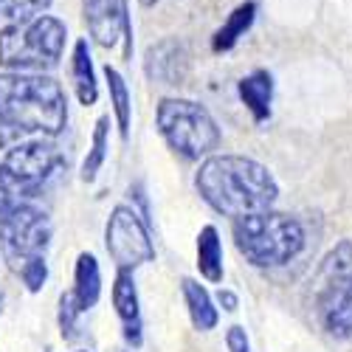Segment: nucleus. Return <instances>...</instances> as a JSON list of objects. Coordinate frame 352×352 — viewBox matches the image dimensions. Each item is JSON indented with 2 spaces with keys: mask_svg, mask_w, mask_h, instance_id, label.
Listing matches in <instances>:
<instances>
[{
  "mask_svg": "<svg viewBox=\"0 0 352 352\" xmlns=\"http://www.w3.org/2000/svg\"><path fill=\"white\" fill-rule=\"evenodd\" d=\"M195 186L209 206L226 217L271 212L279 186L268 166L243 155H212L200 164Z\"/></svg>",
  "mask_w": 352,
  "mask_h": 352,
  "instance_id": "nucleus-1",
  "label": "nucleus"
},
{
  "mask_svg": "<svg viewBox=\"0 0 352 352\" xmlns=\"http://www.w3.org/2000/svg\"><path fill=\"white\" fill-rule=\"evenodd\" d=\"M0 116L25 135H60L68 122V102L51 76L0 74Z\"/></svg>",
  "mask_w": 352,
  "mask_h": 352,
  "instance_id": "nucleus-2",
  "label": "nucleus"
},
{
  "mask_svg": "<svg viewBox=\"0 0 352 352\" xmlns=\"http://www.w3.org/2000/svg\"><path fill=\"white\" fill-rule=\"evenodd\" d=\"M234 245L254 268H279L305 248V228L282 212H259L234 220Z\"/></svg>",
  "mask_w": 352,
  "mask_h": 352,
  "instance_id": "nucleus-3",
  "label": "nucleus"
},
{
  "mask_svg": "<svg viewBox=\"0 0 352 352\" xmlns=\"http://www.w3.org/2000/svg\"><path fill=\"white\" fill-rule=\"evenodd\" d=\"M65 37H68L65 23L48 14L12 23L0 32V65L14 74L51 71L60 65Z\"/></svg>",
  "mask_w": 352,
  "mask_h": 352,
  "instance_id": "nucleus-4",
  "label": "nucleus"
},
{
  "mask_svg": "<svg viewBox=\"0 0 352 352\" xmlns=\"http://www.w3.org/2000/svg\"><path fill=\"white\" fill-rule=\"evenodd\" d=\"M164 141L186 161H200L220 146V127L212 113L192 99H161L155 113Z\"/></svg>",
  "mask_w": 352,
  "mask_h": 352,
  "instance_id": "nucleus-5",
  "label": "nucleus"
},
{
  "mask_svg": "<svg viewBox=\"0 0 352 352\" xmlns=\"http://www.w3.org/2000/svg\"><path fill=\"white\" fill-rule=\"evenodd\" d=\"M51 243V220L34 203L0 217V254L12 271H20L28 259L43 256Z\"/></svg>",
  "mask_w": 352,
  "mask_h": 352,
  "instance_id": "nucleus-6",
  "label": "nucleus"
},
{
  "mask_svg": "<svg viewBox=\"0 0 352 352\" xmlns=\"http://www.w3.org/2000/svg\"><path fill=\"white\" fill-rule=\"evenodd\" d=\"M349 265H352V243L344 240L324 262V290H321L318 310L321 321L330 336L336 338H349L352 336V279H349Z\"/></svg>",
  "mask_w": 352,
  "mask_h": 352,
  "instance_id": "nucleus-7",
  "label": "nucleus"
},
{
  "mask_svg": "<svg viewBox=\"0 0 352 352\" xmlns=\"http://www.w3.org/2000/svg\"><path fill=\"white\" fill-rule=\"evenodd\" d=\"M104 245L119 271H133L144 262L155 259V248L150 240L146 223L135 214L130 206H116L110 212L107 228H104Z\"/></svg>",
  "mask_w": 352,
  "mask_h": 352,
  "instance_id": "nucleus-8",
  "label": "nucleus"
},
{
  "mask_svg": "<svg viewBox=\"0 0 352 352\" xmlns=\"http://www.w3.org/2000/svg\"><path fill=\"white\" fill-rule=\"evenodd\" d=\"M3 166L9 172H14L17 178L32 181L45 186L56 172H63L65 158L60 153V146L48 138H32V141H20L3 158Z\"/></svg>",
  "mask_w": 352,
  "mask_h": 352,
  "instance_id": "nucleus-9",
  "label": "nucleus"
},
{
  "mask_svg": "<svg viewBox=\"0 0 352 352\" xmlns=\"http://www.w3.org/2000/svg\"><path fill=\"white\" fill-rule=\"evenodd\" d=\"M82 9H85V23L91 28V37L102 48H113L127 32L130 23L127 0H82Z\"/></svg>",
  "mask_w": 352,
  "mask_h": 352,
  "instance_id": "nucleus-10",
  "label": "nucleus"
},
{
  "mask_svg": "<svg viewBox=\"0 0 352 352\" xmlns=\"http://www.w3.org/2000/svg\"><path fill=\"white\" fill-rule=\"evenodd\" d=\"M113 307L124 321V338L133 346H141V310H138V293L133 282V271H119L113 285Z\"/></svg>",
  "mask_w": 352,
  "mask_h": 352,
  "instance_id": "nucleus-11",
  "label": "nucleus"
},
{
  "mask_svg": "<svg viewBox=\"0 0 352 352\" xmlns=\"http://www.w3.org/2000/svg\"><path fill=\"white\" fill-rule=\"evenodd\" d=\"M240 99L251 110L254 122L271 119V102H274V76L268 71H254L240 82Z\"/></svg>",
  "mask_w": 352,
  "mask_h": 352,
  "instance_id": "nucleus-12",
  "label": "nucleus"
},
{
  "mask_svg": "<svg viewBox=\"0 0 352 352\" xmlns=\"http://www.w3.org/2000/svg\"><path fill=\"white\" fill-rule=\"evenodd\" d=\"M74 296L79 302V310L87 313L91 307H96L99 296H102V271L94 254H79L76 259V271H74Z\"/></svg>",
  "mask_w": 352,
  "mask_h": 352,
  "instance_id": "nucleus-13",
  "label": "nucleus"
},
{
  "mask_svg": "<svg viewBox=\"0 0 352 352\" xmlns=\"http://www.w3.org/2000/svg\"><path fill=\"white\" fill-rule=\"evenodd\" d=\"M45 186L32 184V181H23L17 178L14 172H9L3 164H0V217L12 214L20 206H28L43 195Z\"/></svg>",
  "mask_w": 352,
  "mask_h": 352,
  "instance_id": "nucleus-14",
  "label": "nucleus"
},
{
  "mask_svg": "<svg viewBox=\"0 0 352 352\" xmlns=\"http://www.w3.org/2000/svg\"><path fill=\"white\" fill-rule=\"evenodd\" d=\"M254 20H256V3H254V0H245V3H240L237 9L228 14V20L217 28V34L212 40V48L217 54L231 51L234 45L240 43V37H245V32L254 25Z\"/></svg>",
  "mask_w": 352,
  "mask_h": 352,
  "instance_id": "nucleus-15",
  "label": "nucleus"
},
{
  "mask_svg": "<svg viewBox=\"0 0 352 352\" xmlns=\"http://www.w3.org/2000/svg\"><path fill=\"white\" fill-rule=\"evenodd\" d=\"M181 290H184V299H186V307H189V316H192V324L197 330H214L217 327V307L209 296V290L197 285L195 279H181Z\"/></svg>",
  "mask_w": 352,
  "mask_h": 352,
  "instance_id": "nucleus-16",
  "label": "nucleus"
},
{
  "mask_svg": "<svg viewBox=\"0 0 352 352\" xmlns=\"http://www.w3.org/2000/svg\"><path fill=\"white\" fill-rule=\"evenodd\" d=\"M71 74H74V87H76V96L85 107L96 104L99 99V87H96V76H94V63H91V48H87L85 40H79L74 45V65H71Z\"/></svg>",
  "mask_w": 352,
  "mask_h": 352,
  "instance_id": "nucleus-17",
  "label": "nucleus"
},
{
  "mask_svg": "<svg viewBox=\"0 0 352 352\" xmlns=\"http://www.w3.org/2000/svg\"><path fill=\"white\" fill-rule=\"evenodd\" d=\"M197 268L209 282H223V245L214 226L200 228L197 234Z\"/></svg>",
  "mask_w": 352,
  "mask_h": 352,
  "instance_id": "nucleus-18",
  "label": "nucleus"
},
{
  "mask_svg": "<svg viewBox=\"0 0 352 352\" xmlns=\"http://www.w3.org/2000/svg\"><path fill=\"white\" fill-rule=\"evenodd\" d=\"M104 76H107V87H110V104L116 110V122H119V133H122V138H127L130 135V91H127V82L110 65L104 68Z\"/></svg>",
  "mask_w": 352,
  "mask_h": 352,
  "instance_id": "nucleus-19",
  "label": "nucleus"
},
{
  "mask_svg": "<svg viewBox=\"0 0 352 352\" xmlns=\"http://www.w3.org/2000/svg\"><path fill=\"white\" fill-rule=\"evenodd\" d=\"M107 124H110L107 116H102V119L96 122L91 153H87V158H85V164H82V181H85V184L96 181V175H99V169H102V164H104V158H107Z\"/></svg>",
  "mask_w": 352,
  "mask_h": 352,
  "instance_id": "nucleus-20",
  "label": "nucleus"
},
{
  "mask_svg": "<svg viewBox=\"0 0 352 352\" xmlns=\"http://www.w3.org/2000/svg\"><path fill=\"white\" fill-rule=\"evenodd\" d=\"M51 6V0H0V17L23 23V20H34Z\"/></svg>",
  "mask_w": 352,
  "mask_h": 352,
  "instance_id": "nucleus-21",
  "label": "nucleus"
},
{
  "mask_svg": "<svg viewBox=\"0 0 352 352\" xmlns=\"http://www.w3.org/2000/svg\"><path fill=\"white\" fill-rule=\"evenodd\" d=\"M20 274V279L25 282V287L32 290V293H37L43 285H45V279H48V265H45V256H34V259H28L25 265L17 271Z\"/></svg>",
  "mask_w": 352,
  "mask_h": 352,
  "instance_id": "nucleus-22",
  "label": "nucleus"
},
{
  "mask_svg": "<svg viewBox=\"0 0 352 352\" xmlns=\"http://www.w3.org/2000/svg\"><path fill=\"white\" fill-rule=\"evenodd\" d=\"M82 310H79V302L74 296V290L63 293V299H60V330H63L65 338H74V333H76V316Z\"/></svg>",
  "mask_w": 352,
  "mask_h": 352,
  "instance_id": "nucleus-23",
  "label": "nucleus"
},
{
  "mask_svg": "<svg viewBox=\"0 0 352 352\" xmlns=\"http://www.w3.org/2000/svg\"><path fill=\"white\" fill-rule=\"evenodd\" d=\"M25 138V133L23 130H17L14 124H9L3 116H0V150H9V146H14V144H20Z\"/></svg>",
  "mask_w": 352,
  "mask_h": 352,
  "instance_id": "nucleus-24",
  "label": "nucleus"
},
{
  "mask_svg": "<svg viewBox=\"0 0 352 352\" xmlns=\"http://www.w3.org/2000/svg\"><path fill=\"white\" fill-rule=\"evenodd\" d=\"M226 344H228V352H248L251 344H248V336L243 327H228L226 333Z\"/></svg>",
  "mask_w": 352,
  "mask_h": 352,
  "instance_id": "nucleus-25",
  "label": "nucleus"
},
{
  "mask_svg": "<svg viewBox=\"0 0 352 352\" xmlns=\"http://www.w3.org/2000/svg\"><path fill=\"white\" fill-rule=\"evenodd\" d=\"M217 302L228 310V313H234V310H237L240 307V299L237 296H234V293L231 290H217Z\"/></svg>",
  "mask_w": 352,
  "mask_h": 352,
  "instance_id": "nucleus-26",
  "label": "nucleus"
},
{
  "mask_svg": "<svg viewBox=\"0 0 352 352\" xmlns=\"http://www.w3.org/2000/svg\"><path fill=\"white\" fill-rule=\"evenodd\" d=\"M158 0H141V6H155Z\"/></svg>",
  "mask_w": 352,
  "mask_h": 352,
  "instance_id": "nucleus-27",
  "label": "nucleus"
},
{
  "mask_svg": "<svg viewBox=\"0 0 352 352\" xmlns=\"http://www.w3.org/2000/svg\"><path fill=\"white\" fill-rule=\"evenodd\" d=\"M0 305H3V293H0Z\"/></svg>",
  "mask_w": 352,
  "mask_h": 352,
  "instance_id": "nucleus-28",
  "label": "nucleus"
},
{
  "mask_svg": "<svg viewBox=\"0 0 352 352\" xmlns=\"http://www.w3.org/2000/svg\"><path fill=\"white\" fill-rule=\"evenodd\" d=\"M113 352H122V349H113Z\"/></svg>",
  "mask_w": 352,
  "mask_h": 352,
  "instance_id": "nucleus-29",
  "label": "nucleus"
},
{
  "mask_svg": "<svg viewBox=\"0 0 352 352\" xmlns=\"http://www.w3.org/2000/svg\"><path fill=\"white\" fill-rule=\"evenodd\" d=\"M79 352H85V349H79Z\"/></svg>",
  "mask_w": 352,
  "mask_h": 352,
  "instance_id": "nucleus-30",
  "label": "nucleus"
}]
</instances>
